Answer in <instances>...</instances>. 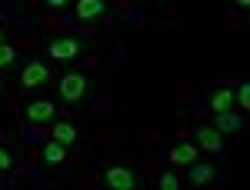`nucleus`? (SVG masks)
Returning a JSON list of instances; mask_svg holds the SVG:
<instances>
[{
  "mask_svg": "<svg viewBox=\"0 0 250 190\" xmlns=\"http://www.w3.org/2000/svg\"><path fill=\"white\" fill-rule=\"evenodd\" d=\"M57 90H60V97H63L67 104H80V100L87 97V74H80V70H67V74L60 77Z\"/></svg>",
  "mask_w": 250,
  "mask_h": 190,
  "instance_id": "f257e3e1",
  "label": "nucleus"
},
{
  "mask_svg": "<svg viewBox=\"0 0 250 190\" xmlns=\"http://www.w3.org/2000/svg\"><path fill=\"white\" fill-rule=\"evenodd\" d=\"M47 54L57 60V63H70L74 57H80V43L74 37H54L47 43Z\"/></svg>",
  "mask_w": 250,
  "mask_h": 190,
  "instance_id": "f03ea898",
  "label": "nucleus"
},
{
  "mask_svg": "<svg viewBox=\"0 0 250 190\" xmlns=\"http://www.w3.org/2000/svg\"><path fill=\"white\" fill-rule=\"evenodd\" d=\"M104 184L114 190H134L140 184V177H137L134 167H110V170L104 173Z\"/></svg>",
  "mask_w": 250,
  "mask_h": 190,
  "instance_id": "7ed1b4c3",
  "label": "nucleus"
},
{
  "mask_svg": "<svg viewBox=\"0 0 250 190\" xmlns=\"http://www.w3.org/2000/svg\"><path fill=\"white\" fill-rule=\"evenodd\" d=\"M47 80H50V70H47V63H40V60L27 63V67L20 70V87H23V90H37Z\"/></svg>",
  "mask_w": 250,
  "mask_h": 190,
  "instance_id": "20e7f679",
  "label": "nucleus"
},
{
  "mask_svg": "<svg viewBox=\"0 0 250 190\" xmlns=\"http://www.w3.org/2000/svg\"><path fill=\"white\" fill-rule=\"evenodd\" d=\"M27 120L30 124H50L54 120V100H30L27 104Z\"/></svg>",
  "mask_w": 250,
  "mask_h": 190,
  "instance_id": "39448f33",
  "label": "nucleus"
},
{
  "mask_svg": "<svg viewBox=\"0 0 250 190\" xmlns=\"http://www.w3.org/2000/svg\"><path fill=\"white\" fill-rule=\"evenodd\" d=\"M54 140H57V144H63V147H74V144L80 140V133H77V127H74V124L57 120V124H54Z\"/></svg>",
  "mask_w": 250,
  "mask_h": 190,
  "instance_id": "423d86ee",
  "label": "nucleus"
},
{
  "mask_svg": "<svg viewBox=\"0 0 250 190\" xmlns=\"http://www.w3.org/2000/svg\"><path fill=\"white\" fill-rule=\"evenodd\" d=\"M197 160V144H177V147H170V164H177V167H184V164H193Z\"/></svg>",
  "mask_w": 250,
  "mask_h": 190,
  "instance_id": "0eeeda50",
  "label": "nucleus"
},
{
  "mask_svg": "<svg viewBox=\"0 0 250 190\" xmlns=\"http://www.w3.org/2000/svg\"><path fill=\"white\" fill-rule=\"evenodd\" d=\"M197 147H204V150L217 153L220 147H224V140H220V133L213 130V127H200V130H197Z\"/></svg>",
  "mask_w": 250,
  "mask_h": 190,
  "instance_id": "6e6552de",
  "label": "nucleus"
},
{
  "mask_svg": "<svg viewBox=\"0 0 250 190\" xmlns=\"http://www.w3.org/2000/svg\"><path fill=\"white\" fill-rule=\"evenodd\" d=\"M210 107H213V114H220V110H230V107H233V90H230V87H220V90H213V94H210Z\"/></svg>",
  "mask_w": 250,
  "mask_h": 190,
  "instance_id": "1a4fd4ad",
  "label": "nucleus"
},
{
  "mask_svg": "<svg viewBox=\"0 0 250 190\" xmlns=\"http://www.w3.org/2000/svg\"><path fill=\"white\" fill-rule=\"evenodd\" d=\"M40 157H43V164H50V167H57V164H63V144H57V140H50L43 150H40Z\"/></svg>",
  "mask_w": 250,
  "mask_h": 190,
  "instance_id": "9d476101",
  "label": "nucleus"
},
{
  "mask_svg": "<svg viewBox=\"0 0 250 190\" xmlns=\"http://www.w3.org/2000/svg\"><path fill=\"white\" fill-rule=\"evenodd\" d=\"M104 14V0H80L77 3V17L80 20H94Z\"/></svg>",
  "mask_w": 250,
  "mask_h": 190,
  "instance_id": "9b49d317",
  "label": "nucleus"
},
{
  "mask_svg": "<svg viewBox=\"0 0 250 190\" xmlns=\"http://www.w3.org/2000/svg\"><path fill=\"white\" fill-rule=\"evenodd\" d=\"M217 130H240V114L220 110V114H217Z\"/></svg>",
  "mask_w": 250,
  "mask_h": 190,
  "instance_id": "f8f14e48",
  "label": "nucleus"
},
{
  "mask_svg": "<svg viewBox=\"0 0 250 190\" xmlns=\"http://www.w3.org/2000/svg\"><path fill=\"white\" fill-rule=\"evenodd\" d=\"M210 177H213V167H210V164L193 167V170H190V180H193V184H204V180H210Z\"/></svg>",
  "mask_w": 250,
  "mask_h": 190,
  "instance_id": "ddd939ff",
  "label": "nucleus"
},
{
  "mask_svg": "<svg viewBox=\"0 0 250 190\" xmlns=\"http://www.w3.org/2000/svg\"><path fill=\"white\" fill-rule=\"evenodd\" d=\"M14 47H7V43H0V70H7V67H14Z\"/></svg>",
  "mask_w": 250,
  "mask_h": 190,
  "instance_id": "4468645a",
  "label": "nucleus"
},
{
  "mask_svg": "<svg viewBox=\"0 0 250 190\" xmlns=\"http://www.w3.org/2000/svg\"><path fill=\"white\" fill-rule=\"evenodd\" d=\"M233 100L240 104V110L250 107V84H240V90H233Z\"/></svg>",
  "mask_w": 250,
  "mask_h": 190,
  "instance_id": "2eb2a0df",
  "label": "nucleus"
},
{
  "mask_svg": "<svg viewBox=\"0 0 250 190\" xmlns=\"http://www.w3.org/2000/svg\"><path fill=\"white\" fill-rule=\"evenodd\" d=\"M160 187L164 190H177L180 187V177H177V173H164V177H160Z\"/></svg>",
  "mask_w": 250,
  "mask_h": 190,
  "instance_id": "dca6fc26",
  "label": "nucleus"
},
{
  "mask_svg": "<svg viewBox=\"0 0 250 190\" xmlns=\"http://www.w3.org/2000/svg\"><path fill=\"white\" fill-rule=\"evenodd\" d=\"M10 167H14V153L7 147H0V170H10Z\"/></svg>",
  "mask_w": 250,
  "mask_h": 190,
  "instance_id": "f3484780",
  "label": "nucleus"
},
{
  "mask_svg": "<svg viewBox=\"0 0 250 190\" xmlns=\"http://www.w3.org/2000/svg\"><path fill=\"white\" fill-rule=\"evenodd\" d=\"M43 3H47V7H54V10H60V7H67L70 0H43Z\"/></svg>",
  "mask_w": 250,
  "mask_h": 190,
  "instance_id": "a211bd4d",
  "label": "nucleus"
},
{
  "mask_svg": "<svg viewBox=\"0 0 250 190\" xmlns=\"http://www.w3.org/2000/svg\"><path fill=\"white\" fill-rule=\"evenodd\" d=\"M237 3H240V7H244V10H247V7H250V0H237Z\"/></svg>",
  "mask_w": 250,
  "mask_h": 190,
  "instance_id": "6ab92c4d",
  "label": "nucleus"
},
{
  "mask_svg": "<svg viewBox=\"0 0 250 190\" xmlns=\"http://www.w3.org/2000/svg\"><path fill=\"white\" fill-rule=\"evenodd\" d=\"M0 97H3V80H0Z\"/></svg>",
  "mask_w": 250,
  "mask_h": 190,
  "instance_id": "aec40b11",
  "label": "nucleus"
},
{
  "mask_svg": "<svg viewBox=\"0 0 250 190\" xmlns=\"http://www.w3.org/2000/svg\"><path fill=\"white\" fill-rule=\"evenodd\" d=\"M0 43H3V30H0Z\"/></svg>",
  "mask_w": 250,
  "mask_h": 190,
  "instance_id": "412c9836",
  "label": "nucleus"
}]
</instances>
